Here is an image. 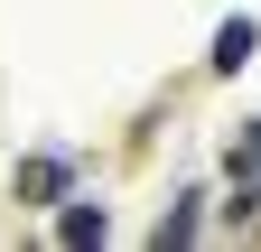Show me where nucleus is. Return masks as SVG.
<instances>
[{
  "label": "nucleus",
  "mask_w": 261,
  "mask_h": 252,
  "mask_svg": "<svg viewBox=\"0 0 261 252\" xmlns=\"http://www.w3.org/2000/svg\"><path fill=\"white\" fill-rule=\"evenodd\" d=\"M56 206H65V196H56ZM103 234H112V215H103V206H65V215H56V243H75V252H84V243H103Z\"/></svg>",
  "instance_id": "4"
},
{
  "label": "nucleus",
  "mask_w": 261,
  "mask_h": 252,
  "mask_svg": "<svg viewBox=\"0 0 261 252\" xmlns=\"http://www.w3.org/2000/svg\"><path fill=\"white\" fill-rule=\"evenodd\" d=\"M10 196H19V206H56V196H65V159H56V149H38V159H19Z\"/></svg>",
  "instance_id": "3"
},
{
  "label": "nucleus",
  "mask_w": 261,
  "mask_h": 252,
  "mask_svg": "<svg viewBox=\"0 0 261 252\" xmlns=\"http://www.w3.org/2000/svg\"><path fill=\"white\" fill-rule=\"evenodd\" d=\"M224 178H233V215H252V196H261V121H243V131H233Z\"/></svg>",
  "instance_id": "1"
},
{
  "label": "nucleus",
  "mask_w": 261,
  "mask_h": 252,
  "mask_svg": "<svg viewBox=\"0 0 261 252\" xmlns=\"http://www.w3.org/2000/svg\"><path fill=\"white\" fill-rule=\"evenodd\" d=\"M252 47H261V19H243V10H233V19L215 28V47H205V66H215V75H243V66H252Z\"/></svg>",
  "instance_id": "2"
},
{
  "label": "nucleus",
  "mask_w": 261,
  "mask_h": 252,
  "mask_svg": "<svg viewBox=\"0 0 261 252\" xmlns=\"http://www.w3.org/2000/svg\"><path fill=\"white\" fill-rule=\"evenodd\" d=\"M196 224H205V196H177L168 215H159V234H149V243H168V252H177V243H196Z\"/></svg>",
  "instance_id": "5"
}]
</instances>
